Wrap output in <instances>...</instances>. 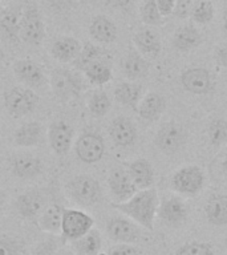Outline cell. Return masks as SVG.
<instances>
[{"label":"cell","mask_w":227,"mask_h":255,"mask_svg":"<svg viewBox=\"0 0 227 255\" xmlns=\"http://www.w3.org/2000/svg\"><path fill=\"white\" fill-rule=\"evenodd\" d=\"M155 3H157V8L163 19L174 13L175 0H155Z\"/></svg>","instance_id":"cell-43"},{"label":"cell","mask_w":227,"mask_h":255,"mask_svg":"<svg viewBox=\"0 0 227 255\" xmlns=\"http://www.w3.org/2000/svg\"><path fill=\"white\" fill-rule=\"evenodd\" d=\"M83 72L88 81L96 87H103L105 84L111 83L112 79H113L111 64L103 59L96 60L95 63L88 65Z\"/></svg>","instance_id":"cell-31"},{"label":"cell","mask_w":227,"mask_h":255,"mask_svg":"<svg viewBox=\"0 0 227 255\" xmlns=\"http://www.w3.org/2000/svg\"><path fill=\"white\" fill-rule=\"evenodd\" d=\"M133 44L141 55L151 56V57H157L162 49L161 37L151 27L137 29V32L133 35Z\"/></svg>","instance_id":"cell-20"},{"label":"cell","mask_w":227,"mask_h":255,"mask_svg":"<svg viewBox=\"0 0 227 255\" xmlns=\"http://www.w3.org/2000/svg\"><path fill=\"white\" fill-rule=\"evenodd\" d=\"M45 37V24L36 5L24 8L20 20V39L28 45H39Z\"/></svg>","instance_id":"cell-6"},{"label":"cell","mask_w":227,"mask_h":255,"mask_svg":"<svg viewBox=\"0 0 227 255\" xmlns=\"http://www.w3.org/2000/svg\"><path fill=\"white\" fill-rule=\"evenodd\" d=\"M210 1H211V0H210Z\"/></svg>","instance_id":"cell-54"},{"label":"cell","mask_w":227,"mask_h":255,"mask_svg":"<svg viewBox=\"0 0 227 255\" xmlns=\"http://www.w3.org/2000/svg\"><path fill=\"white\" fill-rule=\"evenodd\" d=\"M222 171H223V174L227 177V155H226V158L223 159V162H222Z\"/></svg>","instance_id":"cell-49"},{"label":"cell","mask_w":227,"mask_h":255,"mask_svg":"<svg viewBox=\"0 0 227 255\" xmlns=\"http://www.w3.org/2000/svg\"><path fill=\"white\" fill-rule=\"evenodd\" d=\"M81 47L83 45L80 40L71 36H63L55 40V43L52 44L51 55L60 63H73L79 56Z\"/></svg>","instance_id":"cell-26"},{"label":"cell","mask_w":227,"mask_h":255,"mask_svg":"<svg viewBox=\"0 0 227 255\" xmlns=\"http://www.w3.org/2000/svg\"><path fill=\"white\" fill-rule=\"evenodd\" d=\"M205 215L213 226H227V194L211 195L205 205Z\"/></svg>","instance_id":"cell-25"},{"label":"cell","mask_w":227,"mask_h":255,"mask_svg":"<svg viewBox=\"0 0 227 255\" xmlns=\"http://www.w3.org/2000/svg\"><path fill=\"white\" fill-rule=\"evenodd\" d=\"M141 20L147 27H159L163 24V17L159 13L155 0H145L141 7Z\"/></svg>","instance_id":"cell-37"},{"label":"cell","mask_w":227,"mask_h":255,"mask_svg":"<svg viewBox=\"0 0 227 255\" xmlns=\"http://www.w3.org/2000/svg\"><path fill=\"white\" fill-rule=\"evenodd\" d=\"M108 255H141L138 247L126 243H117L108 251Z\"/></svg>","instance_id":"cell-41"},{"label":"cell","mask_w":227,"mask_h":255,"mask_svg":"<svg viewBox=\"0 0 227 255\" xmlns=\"http://www.w3.org/2000/svg\"><path fill=\"white\" fill-rule=\"evenodd\" d=\"M0 134H1V129H0Z\"/></svg>","instance_id":"cell-53"},{"label":"cell","mask_w":227,"mask_h":255,"mask_svg":"<svg viewBox=\"0 0 227 255\" xmlns=\"http://www.w3.org/2000/svg\"><path fill=\"white\" fill-rule=\"evenodd\" d=\"M157 215L166 226L179 227L189 215V206L178 195H170L169 198L159 201Z\"/></svg>","instance_id":"cell-12"},{"label":"cell","mask_w":227,"mask_h":255,"mask_svg":"<svg viewBox=\"0 0 227 255\" xmlns=\"http://www.w3.org/2000/svg\"><path fill=\"white\" fill-rule=\"evenodd\" d=\"M131 181L138 190L150 189L154 185V167L146 158H137L125 165Z\"/></svg>","instance_id":"cell-19"},{"label":"cell","mask_w":227,"mask_h":255,"mask_svg":"<svg viewBox=\"0 0 227 255\" xmlns=\"http://www.w3.org/2000/svg\"><path fill=\"white\" fill-rule=\"evenodd\" d=\"M64 243L60 235H52L51 238L45 239L39 246L36 247L32 255H56L59 251V247Z\"/></svg>","instance_id":"cell-40"},{"label":"cell","mask_w":227,"mask_h":255,"mask_svg":"<svg viewBox=\"0 0 227 255\" xmlns=\"http://www.w3.org/2000/svg\"><path fill=\"white\" fill-rule=\"evenodd\" d=\"M103 247V238L99 230L92 229L81 238L72 242V249L76 255H100Z\"/></svg>","instance_id":"cell-30"},{"label":"cell","mask_w":227,"mask_h":255,"mask_svg":"<svg viewBox=\"0 0 227 255\" xmlns=\"http://www.w3.org/2000/svg\"><path fill=\"white\" fill-rule=\"evenodd\" d=\"M24 242L16 237L0 234V255H24Z\"/></svg>","instance_id":"cell-39"},{"label":"cell","mask_w":227,"mask_h":255,"mask_svg":"<svg viewBox=\"0 0 227 255\" xmlns=\"http://www.w3.org/2000/svg\"><path fill=\"white\" fill-rule=\"evenodd\" d=\"M80 1H83V3H89V1H92V0H80Z\"/></svg>","instance_id":"cell-52"},{"label":"cell","mask_w":227,"mask_h":255,"mask_svg":"<svg viewBox=\"0 0 227 255\" xmlns=\"http://www.w3.org/2000/svg\"><path fill=\"white\" fill-rule=\"evenodd\" d=\"M20 20L21 13L15 9L4 12L0 17V32L7 40L16 43L20 40Z\"/></svg>","instance_id":"cell-32"},{"label":"cell","mask_w":227,"mask_h":255,"mask_svg":"<svg viewBox=\"0 0 227 255\" xmlns=\"http://www.w3.org/2000/svg\"><path fill=\"white\" fill-rule=\"evenodd\" d=\"M5 191H4V189L1 187V185H0V214L3 213L4 210V206H5Z\"/></svg>","instance_id":"cell-48"},{"label":"cell","mask_w":227,"mask_h":255,"mask_svg":"<svg viewBox=\"0 0 227 255\" xmlns=\"http://www.w3.org/2000/svg\"><path fill=\"white\" fill-rule=\"evenodd\" d=\"M159 197L154 187L138 190L125 202H113L112 207L122 213L138 226L149 231L154 230V219L158 210Z\"/></svg>","instance_id":"cell-1"},{"label":"cell","mask_w":227,"mask_h":255,"mask_svg":"<svg viewBox=\"0 0 227 255\" xmlns=\"http://www.w3.org/2000/svg\"><path fill=\"white\" fill-rule=\"evenodd\" d=\"M108 186L115 202H125L138 191L123 167H113L108 177Z\"/></svg>","instance_id":"cell-15"},{"label":"cell","mask_w":227,"mask_h":255,"mask_svg":"<svg viewBox=\"0 0 227 255\" xmlns=\"http://www.w3.org/2000/svg\"><path fill=\"white\" fill-rule=\"evenodd\" d=\"M222 31L225 33V36L227 37V4L225 5L222 12Z\"/></svg>","instance_id":"cell-47"},{"label":"cell","mask_w":227,"mask_h":255,"mask_svg":"<svg viewBox=\"0 0 227 255\" xmlns=\"http://www.w3.org/2000/svg\"><path fill=\"white\" fill-rule=\"evenodd\" d=\"M207 138L211 146L219 147L227 143V120L214 119L207 128Z\"/></svg>","instance_id":"cell-35"},{"label":"cell","mask_w":227,"mask_h":255,"mask_svg":"<svg viewBox=\"0 0 227 255\" xmlns=\"http://www.w3.org/2000/svg\"><path fill=\"white\" fill-rule=\"evenodd\" d=\"M56 255H72L71 251H63V253H57Z\"/></svg>","instance_id":"cell-51"},{"label":"cell","mask_w":227,"mask_h":255,"mask_svg":"<svg viewBox=\"0 0 227 255\" xmlns=\"http://www.w3.org/2000/svg\"><path fill=\"white\" fill-rule=\"evenodd\" d=\"M166 109V99L158 92H147L139 101L137 112L139 117L147 123H153L162 116Z\"/></svg>","instance_id":"cell-22"},{"label":"cell","mask_w":227,"mask_h":255,"mask_svg":"<svg viewBox=\"0 0 227 255\" xmlns=\"http://www.w3.org/2000/svg\"><path fill=\"white\" fill-rule=\"evenodd\" d=\"M108 5H111L113 8H118V9H126L130 7V4L133 3V0H107Z\"/></svg>","instance_id":"cell-46"},{"label":"cell","mask_w":227,"mask_h":255,"mask_svg":"<svg viewBox=\"0 0 227 255\" xmlns=\"http://www.w3.org/2000/svg\"><path fill=\"white\" fill-rule=\"evenodd\" d=\"M111 108L112 101L107 92H93L89 100H88V109L91 112V115L96 117V119H101L104 116H107L109 111H111Z\"/></svg>","instance_id":"cell-34"},{"label":"cell","mask_w":227,"mask_h":255,"mask_svg":"<svg viewBox=\"0 0 227 255\" xmlns=\"http://www.w3.org/2000/svg\"><path fill=\"white\" fill-rule=\"evenodd\" d=\"M214 59L219 67L227 69V45H221L215 49Z\"/></svg>","instance_id":"cell-44"},{"label":"cell","mask_w":227,"mask_h":255,"mask_svg":"<svg viewBox=\"0 0 227 255\" xmlns=\"http://www.w3.org/2000/svg\"><path fill=\"white\" fill-rule=\"evenodd\" d=\"M43 137V125L39 121H29L20 125L13 134V141L17 146L32 147L39 145Z\"/></svg>","instance_id":"cell-29"},{"label":"cell","mask_w":227,"mask_h":255,"mask_svg":"<svg viewBox=\"0 0 227 255\" xmlns=\"http://www.w3.org/2000/svg\"><path fill=\"white\" fill-rule=\"evenodd\" d=\"M108 237L115 243L134 245L141 239V229L131 219L123 217H113L107 222Z\"/></svg>","instance_id":"cell-11"},{"label":"cell","mask_w":227,"mask_h":255,"mask_svg":"<svg viewBox=\"0 0 227 255\" xmlns=\"http://www.w3.org/2000/svg\"><path fill=\"white\" fill-rule=\"evenodd\" d=\"M89 33L92 39L103 44H112L115 41L118 31L117 25L112 19L105 15L95 16L89 25Z\"/></svg>","instance_id":"cell-24"},{"label":"cell","mask_w":227,"mask_h":255,"mask_svg":"<svg viewBox=\"0 0 227 255\" xmlns=\"http://www.w3.org/2000/svg\"><path fill=\"white\" fill-rule=\"evenodd\" d=\"M194 5V0H175V8L173 15L177 16L178 19H186L191 13Z\"/></svg>","instance_id":"cell-42"},{"label":"cell","mask_w":227,"mask_h":255,"mask_svg":"<svg viewBox=\"0 0 227 255\" xmlns=\"http://www.w3.org/2000/svg\"><path fill=\"white\" fill-rule=\"evenodd\" d=\"M203 43L202 33L193 24H185L174 32L171 37V45L178 52H190Z\"/></svg>","instance_id":"cell-21"},{"label":"cell","mask_w":227,"mask_h":255,"mask_svg":"<svg viewBox=\"0 0 227 255\" xmlns=\"http://www.w3.org/2000/svg\"><path fill=\"white\" fill-rule=\"evenodd\" d=\"M64 207L60 203H51L45 206L37 219V226L41 231L52 235L61 234V221H63Z\"/></svg>","instance_id":"cell-28"},{"label":"cell","mask_w":227,"mask_h":255,"mask_svg":"<svg viewBox=\"0 0 227 255\" xmlns=\"http://www.w3.org/2000/svg\"><path fill=\"white\" fill-rule=\"evenodd\" d=\"M75 138V129L63 120L52 123L48 129V141L56 155L65 157L71 151Z\"/></svg>","instance_id":"cell-13"},{"label":"cell","mask_w":227,"mask_h":255,"mask_svg":"<svg viewBox=\"0 0 227 255\" xmlns=\"http://www.w3.org/2000/svg\"><path fill=\"white\" fill-rule=\"evenodd\" d=\"M65 193L77 205L84 207L93 206L103 199L101 185L92 175L81 174L69 179L65 185Z\"/></svg>","instance_id":"cell-2"},{"label":"cell","mask_w":227,"mask_h":255,"mask_svg":"<svg viewBox=\"0 0 227 255\" xmlns=\"http://www.w3.org/2000/svg\"><path fill=\"white\" fill-rule=\"evenodd\" d=\"M39 96L27 87H13L4 93V107L15 119L24 117L35 111Z\"/></svg>","instance_id":"cell-4"},{"label":"cell","mask_w":227,"mask_h":255,"mask_svg":"<svg viewBox=\"0 0 227 255\" xmlns=\"http://www.w3.org/2000/svg\"><path fill=\"white\" fill-rule=\"evenodd\" d=\"M15 206L20 217L37 222L40 214L47 206V199L41 191L37 189H31V190L24 191L23 194L17 197Z\"/></svg>","instance_id":"cell-14"},{"label":"cell","mask_w":227,"mask_h":255,"mask_svg":"<svg viewBox=\"0 0 227 255\" xmlns=\"http://www.w3.org/2000/svg\"><path fill=\"white\" fill-rule=\"evenodd\" d=\"M215 8L210 0H198L191 9L190 17L197 24H209L214 19Z\"/></svg>","instance_id":"cell-36"},{"label":"cell","mask_w":227,"mask_h":255,"mask_svg":"<svg viewBox=\"0 0 227 255\" xmlns=\"http://www.w3.org/2000/svg\"><path fill=\"white\" fill-rule=\"evenodd\" d=\"M13 73L20 83L27 88H39L47 83L43 68L31 59H21L13 63Z\"/></svg>","instance_id":"cell-17"},{"label":"cell","mask_w":227,"mask_h":255,"mask_svg":"<svg viewBox=\"0 0 227 255\" xmlns=\"http://www.w3.org/2000/svg\"><path fill=\"white\" fill-rule=\"evenodd\" d=\"M143 96V88L134 81H122L114 88V99L123 107L137 111L138 104Z\"/></svg>","instance_id":"cell-27"},{"label":"cell","mask_w":227,"mask_h":255,"mask_svg":"<svg viewBox=\"0 0 227 255\" xmlns=\"http://www.w3.org/2000/svg\"><path fill=\"white\" fill-rule=\"evenodd\" d=\"M122 72L129 81L143 79L149 73V61L135 48H130L122 60Z\"/></svg>","instance_id":"cell-23"},{"label":"cell","mask_w":227,"mask_h":255,"mask_svg":"<svg viewBox=\"0 0 227 255\" xmlns=\"http://www.w3.org/2000/svg\"><path fill=\"white\" fill-rule=\"evenodd\" d=\"M75 151L81 162L97 163L105 154V141L97 131H84L76 141Z\"/></svg>","instance_id":"cell-8"},{"label":"cell","mask_w":227,"mask_h":255,"mask_svg":"<svg viewBox=\"0 0 227 255\" xmlns=\"http://www.w3.org/2000/svg\"><path fill=\"white\" fill-rule=\"evenodd\" d=\"M11 170L20 179H32L40 175L44 170L41 158L31 153H17L9 158Z\"/></svg>","instance_id":"cell-16"},{"label":"cell","mask_w":227,"mask_h":255,"mask_svg":"<svg viewBox=\"0 0 227 255\" xmlns=\"http://www.w3.org/2000/svg\"><path fill=\"white\" fill-rule=\"evenodd\" d=\"M51 89L61 101L79 97L83 89V81L76 72L64 68H56L51 73Z\"/></svg>","instance_id":"cell-7"},{"label":"cell","mask_w":227,"mask_h":255,"mask_svg":"<svg viewBox=\"0 0 227 255\" xmlns=\"http://www.w3.org/2000/svg\"><path fill=\"white\" fill-rule=\"evenodd\" d=\"M206 183V175L202 167L197 165H187L179 167L171 177V189L185 197H195L203 190Z\"/></svg>","instance_id":"cell-3"},{"label":"cell","mask_w":227,"mask_h":255,"mask_svg":"<svg viewBox=\"0 0 227 255\" xmlns=\"http://www.w3.org/2000/svg\"><path fill=\"white\" fill-rule=\"evenodd\" d=\"M4 59H5V56H4V52L0 49V68L3 67V63H4Z\"/></svg>","instance_id":"cell-50"},{"label":"cell","mask_w":227,"mask_h":255,"mask_svg":"<svg viewBox=\"0 0 227 255\" xmlns=\"http://www.w3.org/2000/svg\"><path fill=\"white\" fill-rule=\"evenodd\" d=\"M174 255H215V251L211 243L191 241L178 247Z\"/></svg>","instance_id":"cell-38"},{"label":"cell","mask_w":227,"mask_h":255,"mask_svg":"<svg viewBox=\"0 0 227 255\" xmlns=\"http://www.w3.org/2000/svg\"><path fill=\"white\" fill-rule=\"evenodd\" d=\"M104 51L100 47H97L96 44L91 43V41H87L81 47V51H80L79 56L76 57V60L73 61V65H75L76 69L79 71H84L88 65H91L92 63H95L96 60L103 59Z\"/></svg>","instance_id":"cell-33"},{"label":"cell","mask_w":227,"mask_h":255,"mask_svg":"<svg viewBox=\"0 0 227 255\" xmlns=\"http://www.w3.org/2000/svg\"><path fill=\"white\" fill-rule=\"evenodd\" d=\"M186 130L181 124L169 121L159 128L154 137V145L165 154H174L186 142Z\"/></svg>","instance_id":"cell-9"},{"label":"cell","mask_w":227,"mask_h":255,"mask_svg":"<svg viewBox=\"0 0 227 255\" xmlns=\"http://www.w3.org/2000/svg\"><path fill=\"white\" fill-rule=\"evenodd\" d=\"M48 3L59 11H67V9L73 7L75 0H48Z\"/></svg>","instance_id":"cell-45"},{"label":"cell","mask_w":227,"mask_h":255,"mask_svg":"<svg viewBox=\"0 0 227 255\" xmlns=\"http://www.w3.org/2000/svg\"><path fill=\"white\" fill-rule=\"evenodd\" d=\"M181 85L186 92L193 95H209L214 91V79L210 71L202 67L187 68L179 77Z\"/></svg>","instance_id":"cell-10"},{"label":"cell","mask_w":227,"mask_h":255,"mask_svg":"<svg viewBox=\"0 0 227 255\" xmlns=\"http://www.w3.org/2000/svg\"><path fill=\"white\" fill-rule=\"evenodd\" d=\"M109 135L115 146L129 147L134 145L138 137L134 123L126 116H118L111 123Z\"/></svg>","instance_id":"cell-18"},{"label":"cell","mask_w":227,"mask_h":255,"mask_svg":"<svg viewBox=\"0 0 227 255\" xmlns=\"http://www.w3.org/2000/svg\"><path fill=\"white\" fill-rule=\"evenodd\" d=\"M93 223H95L93 218L85 211L76 210V209H64L60 237L64 243L67 241L73 242L92 230Z\"/></svg>","instance_id":"cell-5"}]
</instances>
